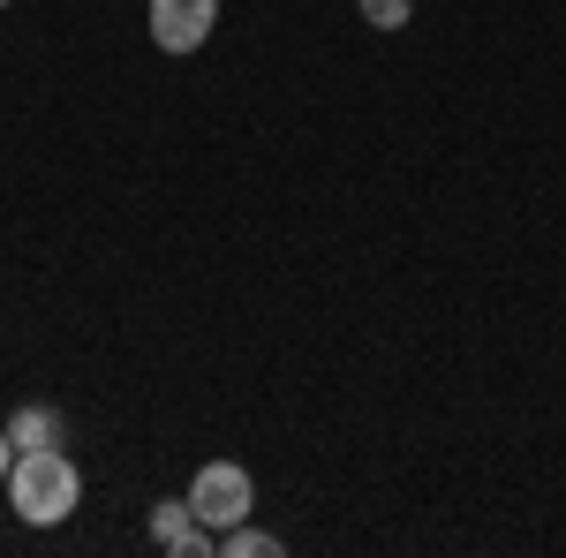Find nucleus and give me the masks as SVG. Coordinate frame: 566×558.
Listing matches in <instances>:
<instances>
[{
  "label": "nucleus",
  "instance_id": "nucleus-7",
  "mask_svg": "<svg viewBox=\"0 0 566 558\" xmlns=\"http://www.w3.org/2000/svg\"><path fill=\"white\" fill-rule=\"evenodd\" d=\"M416 15V0H363V23H378V31H400Z\"/></svg>",
  "mask_w": 566,
  "mask_h": 558
},
{
  "label": "nucleus",
  "instance_id": "nucleus-4",
  "mask_svg": "<svg viewBox=\"0 0 566 558\" xmlns=\"http://www.w3.org/2000/svg\"><path fill=\"white\" fill-rule=\"evenodd\" d=\"M8 438H15V453H39V445H61L69 423H61V408H39V400H31V408L8 415Z\"/></svg>",
  "mask_w": 566,
  "mask_h": 558
},
{
  "label": "nucleus",
  "instance_id": "nucleus-2",
  "mask_svg": "<svg viewBox=\"0 0 566 558\" xmlns=\"http://www.w3.org/2000/svg\"><path fill=\"white\" fill-rule=\"evenodd\" d=\"M189 506H197L205 528H234V520H250V506H258V483H250L242 461H205L197 483H189Z\"/></svg>",
  "mask_w": 566,
  "mask_h": 558
},
{
  "label": "nucleus",
  "instance_id": "nucleus-9",
  "mask_svg": "<svg viewBox=\"0 0 566 558\" xmlns=\"http://www.w3.org/2000/svg\"><path fill=\"white\" fill-rule=\"evenodd\" d=\"M0 8H8V0H0Z\"/></svg>",
  "mask_w": 566,
  "mask_h": 558
},
{
  "label": "nucleus",
  "instance_id": "nucleus-5",
  "mask_svg": "<svg viewBox=\"0 0 566 558\" xmlns=\"http://www.w3.org/2000/svg\"><path fill=\"white\" fill-rule=\"evenodd\" d=\"M219 551H227V558H280V536H272V528H250V520H234V528H219Z\"/></svg>",
  "mask_w": 566,
  "mask_h": 558
},
{
  "label": "nucleus",
  "instance_id": "nucleus-8",
  "mask_svg": "<svg viewBox=\"0 0 566 558\" xmlns=\"http://www.w3.org/2000/svg\"><path fill=\"white\" fill-rule=\"evenodd\" d=\"M8 468H15V438H8V423H0V483H8Z\"/></svg>",
  "mask_w": 566,
  "mask_h": 558
},
{
  "label": "nucleus",
  "instance_id": "nucleus-3",
  "mask_svg": "<svg viewBox=\"0 0 566 558\" xmlns=\"http://www.w3.org/2000/svg\"><path fill=\"white\" fill-rule=\"evenodd\" d=\"M219 23V0H151V39L159 53H197Z\"/></svg>",
  "mask_w": 566,
  "mask_h": 558
},
{
  "label": "nucleus",
  "instance_id": "nucleus-1",
  "mask_svg": "<svg viewBox=\"0 0 566 558\" xmlns=\"http://www.w3.org/2000/svg\"><path fill=\"white\" fill-rule=\"evenodd\" d=\"M8 498H15V520L53 528V520L76 514L84 475H76V461H69L61 445H39V453H15V468H8Z\"/></svg>",
  "mask_w": 566,
  "mask_h": 558
},
{
  "label": "nucleus",
  "instance_id": "nucleus-6",
  "mask_svg": "<svg viewBox=\"0 0 566 558\" xmlns=\"http://www.w3.org/2000/svg\"><path fill=\"white\" fill-rule=\"evenodd\" d=\"M181 528H197V506H189V498H159V506H151V544L167 551Z\"/></svg>",
  "mask_w": 566,
  "mask_h": 558
}]
</instances>
